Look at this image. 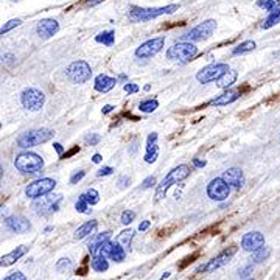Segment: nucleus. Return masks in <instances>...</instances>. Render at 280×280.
<instances>
[{"label": "nucleus", "mask_w": 280, "mask_h": 280, "mask_svg": "<svg viewBox=\"0 0 280 280\" xmlns=\"http://www.w3.org/2000/svg\"><path fill=\"white\" fill-rule=\"evenodd\" d=\"M148 227H149V221H142V223L139 224V231L143 232V231H146Z\"/></svg>", "instance_id": "3c124183"}, {"label": "nucleus", "mask_w": 280, "mask_h": 280, "mask_svg": "<svg viewBox=\"0 0 280 280\" xmlns=\"http://www.w3.org/2000/svg\"><path fill=\"white\" fill-rule=\"evenodd\" d=\"M119 182H120V187H122V188H125L126 185H130L131 179H130V177H122V179H120Z\"/></svg>", "instance_id": "603ef678"}, {"label": "nucleus", "mask_w": 280, "mask_h": 280, "mask_svg": "<svg viewBox=\"0 0 280 280\" xmlns=\"http://www.w3.org/2000/svg\"><path fill=\"white\" fill-rule=\"evenodd\" d=\"M81 196L86 199V202L89 206H95V204H98V202H100V193L97 192L95 188H89L87 192L83 193Z\"/></svg>", "instance_id": "2f4dec72"}, {"label": "nucleus", "mask_w": 280, "mask_h": 280, "mask_svg": "<svg viewBox=\"0 0 280 280\" xmlns=\"http://www.w3.org/2000/svg\"><path fill=\"white\" fill-rule=\"evenodd\" d=\"M112 249H114V243H112V241H106V243H103V245H101V246L97 249V252L94 254V256H100V257L109 259Z\"/></svg>", "instance_id": "f704fd0d"}, {"label": "nucleus", "mask_w": 280, "mask_h": 280, "mask_svg": "<svg viewBox=\"0 0 280 280\" xmlns=\"http://www.w3.org/2000/svg\"><path fill=\"white\" fill-rule=\"evenodd\" d=\"M22 23V20L20 19H11V20H8L3 27H2V30H0V33L2 34H6L8 31H11L12 28H16V27H19V25Z\"/></svg>", "instance_id": "4c0bfd02"}, {"label": "nucleus", "mask_w": 280, "mask_h": 280, "mask_svg": "<svg viewBox=\"0 0 280 280\" xmlns=\"http://www.w3.org/2000/svg\"><path fill=\"white\" fill-rule=\"evenodd\" d=\"M123 89H125L126 94H136V92H139V86L134 84V83H126L123 86Z\"/></svg>", "instance_id": "79ce46f5"}, {"label": "nucleus", "mask_w": 280, "mask_h": 280, "mask_svg": "<svg viewBox=\"0 0 280 280\" xmlns=\"http://www.w3.org/2000/svg\"><path fill=\"white\" fill-rule=\"evenodd\" d=\"M238 97H240V92H238V91H231V89H229V91H226V92H223L221 95H218L216 98H213V100H212V105H213V106H227V105L234 103V101H237Z\"/></svg>", "instance_id": "4be33fe9"}, {"label": "nucleus", "mask_w": 280, "mask_h": 280, "mask_svg": "<svg viewBox=\"0 0 280 280\" xmlns=\"http://www.w3.org/2000/svg\"><path fill=\"white\" fill-rule=\"evenodd\" d=\"M231 69H229L227 64H223V62H220V64H210V66H206L202 67L198 73H196V80L201 83V84H209L212 81H218L221 76L229 72Z\"/></svg>", "instance_id": "9b49d317"}, {"label": "nucleus", "mask_w": 280, "mask_h": 280, "mask_svg": "<svg viewBox=\"0 0 280 280\" xmlns=\"http://www.w3.org/2000/svg\"><path fill=\"white\" fill-rule=\"evenodd\" d=\"M75 209H76V212H80V213H91V210H89V204H87L83 196H80L78 201H76Z\"/></svg>", "instance_id": "58836bf2"}, {"label": "nucleus", "mask_w": 280, "mask_h": 280, "mask_svg": "<svg viewBox=\"0 0 280 280\" xmlns=\"http://www.w3.org/2000/svg\"><path fill=\"white\" fill-rule=\"evenodd\" d=\"M5 226L14 234H27L31 229V223L20 215H12L5 220Z\"/></svg>", "instance_id": "dca6fc26"}, {"label": "nucleus", "mask_w": 280, "mask_h": 280, "mask_svg": "<svg viewBox=\"0 0 280 280\" xmlns=\"http://www.w3.org/2000/svg\"><path fill=\"white\" fill-rule=\"evenodd\" d=\"M55 133L48 128H41V130H30L27 133H23L17 137V145L19 148H31L42 145L48 140H52Z\"/></svg>", "instance_id": "7ed1b4c3"}, {"label": "nucleus", "mask_w": 280, "mask_h": 280, "mask_svg": "<svg viewBox=\"0 0 280 280\" xmlns=\"http://www.w3.org/2000/svg\"><path fill=\"white\" fill-rule=\"evenodd\" d=\"M165 45V37L160 36V37H152V39L143 42L140 47L136 48V58H140V59H148V58H152L154 55H157L160 50L163 48Z\"/></svg>", "instance_id": "f8f14e48"}, {"label": "nucleus", "mask_w": 280, "mask_h": 280, "mask_svg": "<svg viewBox=\"0 0 280 280\" xmlns=\"http://www.w3.org/2000/svg\"><path fill=\"white\" fill-rule=\"evenodd\" d=\"M188 176H190V167H188V165H185V163L177 165L176 168H173L167 176L163 177L162 182L157 185V188H156V202H159L160 199L165 198V195H167L168 188L171 185H174L177 182H182L184 179H187Z\"/></svg>", "instance_id": "f257e3e1"}, {"label": "nucleus", "mask_w": 280, "mask_h": 280, "mask_svg": "<svg viewBox=\"0 0 280 280\" xmlns=\"http://www.w3.org/2000/svg\"><path fill=\"white\" fill-rule=\"evenodd\" d=\"M279 22H280V8L276 9V11H271V12H270V16L263 20L262 28H263V30H268V28L274 27V25H277Z\"/></svg>", "instance_id": "bb28decb"}, {"label": "nucleus", "mask_w": 280, "mask_h": 280, "mask_svg": "<svg viewBox=\"0 0 280 280\" xmlns=\"http://www.w3.org/2000/svg\"><path fill=\"white\" fill-rule=\"evenodd\" d=\"M221 177L234 188H241V187H243V184H245V174H243V171H241V168H237V167L227 168L221 174Z\"/></svg>", "instance_id": "f3484780"}, {"label": "nucleus", "mask_w": 280, "mask_h": 280, "mask_svg": "<svg viewBox=\"0 0 280 280\" xmlns=\"http://www.w3.org/2000/svg\"><path fill=\"white\" fill-rule=\"evenodd\" d=\"M133 238H134V231H133V229H128V231L120 232V235L117 237V241H116V243H119L125 251H131Z\"/></svg>", "instance_id": "393cba45"}, {"label": "nucleus", "mask_w": 280, "mask_h": 280, "mask_svg": "<svg viewBox=\"0 0 280 280\" xmlns=\"http://www.w3.org/2000/svg\"><path fill=\"white\" fill-rule=\"evenodd\" d=\"M112 171H114V168H112V167H103V168H100V170H98L97 176H98V177L109 176V174H112Z\"/></svg>", "instance_id": "49530a36"}, {"label": "nucleus", "mask_w": 280, "mask_h": 280, "mask_svg": "<svg viewBox=\"0 0 280 280\" xmlns=\"http://www.w3.org/2000/svg\"><path fill=\"white\" fill-rule=\"evenodd\" d=\"M58 30H59V23L55 19H44L37 23V27H36V33L41 37H44V39L56 34Z\"/></svg>", "instance_id": "a211bd4d"}, {"label": "nucleus", "mask_w": 280, "mask_h": 280, "mask_svg": "<svg viewBox=\"0 0 280 280\" xmlns=\"http://www.w3.org/2000/svg\"><path fill=\"white\" fill-rule=\"evenodd\" d=\"M207 165V162L206 160H201V159H193V167H196V168H204Z\"/></svg>", "instance_id": "de8ad7c7"}, {"label": "nucleus", "mask_w": 280, "mask_h": 280, "mask_svg": "<svg viewBox=\"0 0 280 280\" xmlns=\"http://www.w3.org/2000/svg\"><path fill=\"white\" fill-rule=\"evenodd\" d=\"M20 103L27 111L37 112V111H41L44 108L45 95H44V92L39 91V89L27 87V89H23L22 94H20Z\"/></svg>", "instance_id": "0eeeda50"}, {"label": "nucleus", "mask_w": 280, "mask_h": 280, "mask_svg": "<svg viewBox=\"0 0 280 280\" xmlns=\"http://www.w3.org/2000/svg\"><path fill=\"white\" fill-rule=\"evenodd\" d=\"M59 202H61V195H50L37 199L33 204V209L37 215H48L58 210Z\"/></svg>", "instance_id": "4468645a"}, {"label": "nucleus", "mask_w": 280, "mask_h": 280, "mask_svg": "<svg viewBox=\"0 0 280 280\" xmlns=\"http://www.w3.org/2000/svg\"><path fill=\"white\" fill-rule=\"evenodd\" d=\"M86 176V171H83V170H80L78 173H75L72 177H70V184H78L81 179H83V177Z\"/></svg>", "instance_id": "37998d69"}, {"label": "nucleus", "mask_w": 280, "mask_h": 280, "mask_svg": "<svg viewBox=\"0 0 280 280\" xmlns=\"http://www.w3.org/2000/svg\"><path fill=\"white\" fill-rule=\"evenodd\" d=\"M101 2H103V0H84V5L86 6H95Z\"/></svg>", "instance_id": "8fccbe9b"}, {"label": "nucleus", "mask_w": 280, "mask_h": 280, "mask_svg": "<svg viewBox=\"0 0 280 280\" xmlns=\"http://www.w3.org/2000/svg\"><path fill=\"white\" fill-rule=\"evenodd\" d=\"M271 256V248L270 246H263L262 249H259L257 252L252 254V262L254 263H262L265 262L266 259H268Z\"/></svg>", "instance_id": "c756f323"}, {"label": "nucleus", "mask_w": 280, "mask_h": 280, "mask_svg": "<svg viewBox=\"0 0 280 280\" xmlns=\"http://www.w3.org/2000/svg\"><path fill=\"white\" fill-rule=\"evenodd\" d=\"M28 252V248L27 246H19L16 248L14 251H11L8 254H5V256H2V259H0V265L3 266V268H6V266H11L14 265L19 259H22L25 254Z\"/></svg>", "instance_id": "aec40b11"}, {"label": "nucleus", "mask_w": 280, "mask_h": 280, "mask_svg": "<svg viewBox=\"0 0 280 280\" xmlns=\"http://www.w3.org/2000/svg\"><path fill=\"white\" fill-rule=\"evenodd\" d=\"M265 246V237L262 232L259 231H252L243 235L241 238V248L248 252H257L259 249H262Z\"/></svg>", "instance_id": "2eb2a0df"}, {"label": "nucleus", "mask_w": 280, "mask_h": 280, "mask_svg": "<svg viewBox=\"0 0 280 280\" xmlns=\"http://www.w3.org/2000/svg\"><path fill=\"white\" fill-rule=\"evenodd\" d=\"M91 266H92V270L97 271V273H105V271H108V268H109V263H108V260H106L105 257L94 256Z\"/></svg>", "instance_id": "cd10ccee"}, {"label": "nucleus", "mask_w": 280, "mask_h": 280, "mask_svg": "<svg viewBox=\"0 0 280 280\" xmlns=\"http://www.w3.org/2000/svg\"><path fill=\"white\" fill-rule=\"evenodd\" d=\"M160 280H163V279H160Z\"/></svg>", "instance_id": "bf43d9fd"}, {"label": "nucleus", "mask_w": 280, "mask_h": 280, "mask_svg": "<svg viewBox=\"0 0 280 280\" xmlns=\"http://www.w3.org/2000/svg\"><path fill=\"white\" fill-rule=\"evenodd\" d=\"M66 72H67V78L72 83H76V84H83V83L91 80V76H92V69L86 61L72 62Z\"/></svg>", "instance_id": "9d476101"}, {"label": "nucleus", "mask_w": 280, "mask_h": 280, "mask_svg": "<svg viewBox=\"0 0 280 280\" xmlns=\"http://www.w3.org/2000/svg\"><path fill=\"white\" fill-rule=\"evenodd\" d=\"M109 238H111V232H103V234L95 235L94 240L91 241V243H89V251H91L92 254H95L97 249H98L101 245L106 243V241H109Z\"/></svg>", "instance_id": "a878e982"}, {"label": "nucleus", "mask_w": 280, "mask_h": 280, "mask_svg": "<svg viewBox=\"0 0 280 280\" xmlns=\"http://www.w3.org/2000/svg\"><path fill=\"white\" fill-rule=\"evenodd\" d=\"M114 109V106H111V105H106L105 108H103V114H109L111 111Z\"/></svg>", "instance_id": "4d7b16f0"}, {"label": "nucleus", "mask_w": 280, "mask_h": 280, "mask_svg": "<svg viewBox=\"0 0 280 280\" xmlns=\"http://www.w3.org/2000/svg\"><path fill=\"white\" fill-rule=\"evenodd\" d=\"M55 187H56L55 179H52V177H41V179H36L25 187V195L30 199H39L48 195L50 192H53Z\"/></svg>", "instance_id": "39448f33"}, {"label": "nucleus", "mask_w": 280, "mask_h": 280, "mask_svg": "<svg viewBox=\"0 0 280 280\" xmlns=\"http://www.w3.org/2000/svg\"><path fill=\"white\" fill-rule=\"evenodd\" d=\"M156 184V177L154 176H149V177H146V179L143 181V184H142V188L143 190H146V188H151L152 185Z\"/></svg>", "instance_id": "a18cd8bd"}, {"label": "nucleus", "mask_w": 280, "mask_h": 280, "mask_svg": "<svg viewBox=\"0 0 280 280\" xmlns=\"http://www.w3.org/2000/svg\"><path fill=\"white\" fill-rule=\"evenodd\" d=\"M256 48V42L254 41H245V42H241L240 45H237L234 48V55H243V53H248V52H252V50Z\"/></svg>", "instance_id": "473e14b6"}, {"label": "nucleus", "mask_w": 280, "mask_h": 280, "mask_svg": "<svg viewBox=\"0 0 280 280\" xmlns=\"http://www.w3.org/2000/svg\"><path fill=\"white\" fill-rule=\"evenodd\" d=\"M116 84H117V80H116V78H111V76H108V75H105V73H101V75H98L97 78H95L94 87H95L97 92L106 94V92L112 91L114 86H116Z\"/></svg>", "instance_id": "412c9836"}, {"label": "nucleus", "mask_w": 280, "mask_h": 280, "mask_svg": "<svg viewBox=\"0 0 280 280\" xmlns=\"http://www.w3.org/2000/svg\"><path fill=\"white\" fill-rule=\"evenodd\" d=\"M259 5L263 6V9L271 12V11H276L280 8V0H260Z\"/></svg>", "instance_id": "c9c22d12"}, {"label": "nucleus", "mask_w": 280, "mask_h": 280, "mask_svg": "<svg viewBox=\"0 0 280 280\" xmlns=\"http://www.w3.org/2000/svg\"><path fill=\"white\" fill-rule=\"evenodd\" d=\"M231 195V185L223 177H215L207 185V196L213 201H226Z\"/></svg>", "instance_id": "ddd939ff"}, {"label": "nucleus", "mask_w": 280, "mask_h": 280, "mask_svg": "<svg viewBox=\"0 0 280 280\" xmlns=\"http://www.w3.org/2000/svg\"><path fill=\"white\" fill-rule=\"evenodd\" d=\"M97 227H98V223L95 220L92 221H87L84 223L83 226H80L78 229H76V232H75V238L76 240H83L89 235H94L95 231H97Z\"/></svg>", "instance_id": "5701e85b"}, {"label": "nucleus", "mask_w": 280, "mask_h": 280, "mask_svg": "<svg viewBox=\"0 0 280 280\" xmlns=\"http://www.w3.org/2000/svg\"><path fill=\"white\" fill-rule=\"evenodd\" d=\"M69 270H72V260L70 259H61L56 263V271L58 273H66Z\"/></svg>", "instance_id": "e433bc0d"}, {"label": "nucleus", "mask_w": 280, "mask_h": 280, "mask_svg": "<svg viewBox=\"0 0 280 280\" xmlns=\"http://www.w3.org/2000/svg\"><path fill=\"white\" fill-rule=\"evenodd\" d=\"M80 151V148L78 146H75V148H72L69 152H66V154H64V157H70V156H73L75 154V152H78Z\"/></svg>", "instance_id": "5fc2aeb1"}, {"label": "nucleus", "mask_w": 280, "mask_h": 280, "mask_svg": "<svg viewBox=\"0 0 280 280\" xmlns=\"http://www.w3.org/2000/svg\"><path fill=\"white\" fill-rule=\"evenodd\" d=\"M53 148L56 149L58 156H62V154H66V152H64V148H62V145H61V143H53Z\"/></svg>", "instance_id": "09e8293b"}, {"label": "nucleus", "mask_w": 280, "mask_h": 280, "mask_svg": "<svg viewBox=\"0 0 280 280\" xmlns=\"http://www.w3.org/2000/svg\"><path fill=\"white\" fill-rule=\"evenodd\" d=\"M237 78H238V72L231 69V70L226 72V73L221 76V78L218 80V87H221V89H226V91H229V87H231L232 84H235Z\"/></svg>", "instance_id": "b1692460"}, {"label": "nucleus", "mask_w": 280, "mask_h": 280, "mask_svg": "<svg viewBox=\"0 0 280 280\" xmlns=\"http://www.w3.org/2000/svg\"><path fill=\"white\" fill-rule=\"evenodd\" d=\"M157 133H151L146 139V154H145V162L152 163L157 160L159 156V146H157Z\"/></svg>", "instance_id": "6ab92c4d"}, {"label": "nucleus", "mask_w": 280, "mask_h": 280, "mask_svg": "<svg viewBox=\"0 0 280 280\" xmlns=\"http://www.w3.org/2000/svg\"><path fill=\"white\" fill-rule=\"evenodd\" d=\"M3 280H27V277H25V274L20 273V271H14V273H11L9 276H6Z\"/></svg>", "instance_id": "a19ab883"}, {"label": "nucleus", "mask_w": 280, "mask_h": 280, "mask_svg": "<svg viewBox=\"0 0 280 280\" xmlns=\"http://www.w3.org/2000/svg\"><path fill=\"white\" fill-rule=\"evenodd\" d=\"M100 140H101V137H100L98 134H91V136L86 137V143H89V145H97Z\"/></svg>", "instance_id": "c03bdc74"}, {"label": "nucleus", "mask_w": 280, "mask_h": 280, "mask_svg": "<svg viewBox=\"0 0 280 280\" xmlns=\"http://www.w3.org/2000/svg\"><path fill=\"white\" fill-rule=\"evenodd\" d=\"M246 280H254V279H246Z\"/></svg>", "instance_id": "13d9d810"}, {"label": "nucleus", "mask_w": 280, "mask_h": 280, "mask_svg": "<svg viewBox=\"0 0 280 280\" xmlns=\"http://www.w3.org/2000/svg\"><path fill=\"white\" fill-rule=\"evenodd\" d=\"M101 159H103V157H101V154H94V156H92V162H94V163H100Z\"/></svg>", "instance_id": "6e6d98bb"}, {"label": "nucleus", "mask_w": 280, "mask_h": 280, "mask_svg": "<svg viewBox=\"0 0 280 280\" xmlns=\"http://www.w3.org/2000/svg\"><path fill=\"white\" fill-rule=\"evenodd\" d=\"M176 9H179V5H168L160 8H133L130 11L128 17L133 22H146L151 19H156L163 14H173Z\"/></svg>", "instance_id": "20e7f679"}, {"label": "nucleus", "mask_w": 280, "mask_h": 280, "mask_svg": "<svg viewBox=\"0 0 280 280\" xmlns=\"http://www.w3.org/2000/svg\"><path fill=\"white\" fill-rule=\"evenodd\" d=\"M14 167H16V170H19L23 174L37 173L44 168V159L39 154H36V152L25 151V152H20V154L16 156Z\"/></svg>", "instance_id": "f03ea898"}, {"label": "nucleus", "mask_w": 280, "mask_h": 280, "mask_svg": "<svg viewBox=\"0 0 280 280\" xmlns=\"http://www.w3.org/2000/svg\"><path fill=\"white\" fill-rule=\"evenodd\" d=\"M134 218H136V212H133V210H125L122 213V223L123 224H131L134 221Z\"/></svg>", "instance_id": "ea45409f"}, {"label": "nucleus", "mask_w": 280, "mask_h": 280, "mask_svg": "<svg viewBox=\"0 0 280 280\" xmlns=\"http://www.w3.org/2000/svg\"><path fill=\"white\" fill-rule=\"evenodd\" d=\"M198 55V48L192 42H177L167 50V58L177 62H188Z\"/></svg>", "instance_id": "423d86ee"}, {"label": "nucleus", "mask_w": 280, "mask_h": 280, "mask_svg": "<svg viewBox=\"0 0 280 280\" xmlns=\"http://www.w3.org/2000/svg\"><path fill=\"white\" fill-rule=\"evenodd\" d=\"M215 30H216V20L209 19V20L201 22L195 28L190 30L187 34H184L182 39H184V42H201V41L209 39V37L215 33Z\"/></svg>", "instance_id": "6e6552de"}, {"label": "nucleus", "mask_w": 280, "mask_h": 280, "mask_svg": "<svg viewBox=\"0 0 280 280\" xmlns=\"http://www.w3.org/2000/svg\"><path fill=\"white\" fill-rule=\"evenodd\" d=\"M159 108V103H157V100H145V101H142V103L139 105V109L142 111V112H146V114H149V112H154L156 109Z\"/></svg>", "instance_id": "72a5a7b5"}, {"label": "nucleus", "mask_w": 280, "mask_h": 280, "mask_svg": "<svg viewBox=\"0 0 280 280\" xmlns=\"http://www.w3.org/2000/svg\"><path fill=\"white\" fill-rule=\"evenodd\" d=\"M95 41L100 42V44H105L106 47H112L114 41H116V33L114 31H103L95 37Z\"/></svg>", "instance_id": "c85d7f7f"}, {"label": "nucleus", "mask_w": 280, "mask_h": 280, "mask_svg": "<svg viewBox=\"0 0 280 280\" xmlns=\"http://www.w3.org/2000/svg\"><path fill=\"white\" fill-rule=\"evenodd\" d=\"M251 270H252V265L246 266V268H245L243 271L240 273V276H241V277H246V276H249V274H251Z\"/></svg>", "instance_id": "864d4df0"}, {"label": "nucleus", "mask_w": 280, "mask_h": 280, "mask_svg": "<svg viewBox=\"0 0 280 280\" xmlns=\"http://www.w3.org/2000/svg\"><path fill=\"white\" fill-rule=\"evenodd\" d=\"M235 252H237V246H231V248L221 251L218 256H215L206 265L199 266L198 271L199 273H213V271H218L220 268H223V266H226L229 262L232 260V257L235 256Z\"/></svg>", "instance_id": "1a4fd4ad"}, {"label": "nucleus", "mask_w": 280, "mask_h": 280, "mask_svg": "<svg viewBox=\"0 0 280 280\" xmlns=\"http://www.w3.org/2000/svg\"><path fill=\"white\" fill-rule=\"evenodd\" d=\"M114 262H117V263H122L125 259H126V251L119 245V243H114V249L111 252V257Z\"/></svg>", "instance_id": "7c9ffc66"}]
</instances>
